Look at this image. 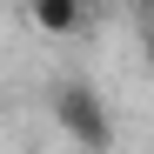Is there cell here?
<instances>
[{
    "label": "cell",
    "mask_w": 154,
    "mask_h": 154,
    "mask_svg": "<svg viewBox=\"0 0 154 154\" xmlns=\"http://www.w3.org/2000/svg\"><path fill=\"white\" fill-rule=\"evenodd\" d=\"M27 20L40 34H74L87 20V0H27Z\"/></svg>",
    "instance_id": "7a4b0ae2"
},
{
    "label": "cell",
    "mask_w": 154,
    "mask_h": 154,
    "mask_svg": "<svg viewBox=\"0 0 154 154\" xmlns=\"http://www.w3.org/2000/svg\"><path fill=\"white\" fill-rule=\"evenodd\" d=\"M141 60L154 67V20H141Z\"/></svg>",
    "instance_id": "3957f363"
},
{
    "label": "cell",
    "mask_w": 154,
    "mask_h": 154,
    "mask_svg": "<svg viewBox=\"0 0 154 154\" xmlns=\"http://www.w3.org/2000/svg\"><path fill=\"white\" fill-rule=\"evenodd\" d=\"M127 7H134V14H141V20H154V0H127Z\"/></svg>",
    "instance_id": "277c9868"
},
{
    "label": "cell",
    "mask_w": 154,
    "mask_h": 154,
    "mask_svg": "<svg viewBox=\"0 0 154 154\" xmlns=\"http://www.w3.org/2000/svg\"><path fill=\"white\" fill-rule=\"evenodd\" d=\"M54 127L81 154H114V107L94 81H54Z\"/></svg>",
    "instance_id": "6da1fadb"
}]
</instances>
